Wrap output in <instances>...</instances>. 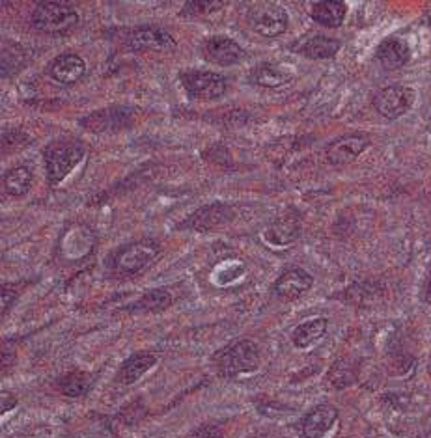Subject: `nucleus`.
Wrapping results in <instances>:
<instances>
[{
	"mask_svg": "<svg viewBox=\"0 0 431 438\" xmlns=\"http://www.w3.org/2000/svg\"><path fill=\"white\" fill-rule=\"evenodd\" d=\"M32 24L43 34H66L77 28L78 13L69 4L41 2L34 10Z\"/></svg>",
	"mask_w": 431,
	"mask_h": 438,
	"instance_id": "obj_3",
	"label": "nucleus"
},
{
	"mask_svg": "<svg viewBox=\"0 0 431 438\" xmlns=\"http://www.w3.org/2000/svg\"><path fill=\"white\" fill-rule=\"evenodd\" d=\"M424 302H425V304H431V276H430V280L425 282V288H424Z\"/></svg>",
	"mask_w": 431,
	"mask_h": 438,
	"instance_id": "obj_31",
	"label": "nucleus"
},
{
	"mask_svg": "<svg viewBox=\"0 0 431 438\" xmlns=\"http://www.w3.org/2000/svg\"><path fill=\"white\" fill-rule=\"evenodd\" d=\"M340 47L341 43L338 39L327 38V36H316V38L308 39L306 43L299 49V52L304 58H310V60H329V58L336 56Z\"/></svg>",
	"mask_w": 431,
	"mask_h": 438,
	"instance_id": "obj_22",
	"label": "nucleus"
},
{
	"mask_svg": "<svg viewBox=\"0 0 431 438\" xmlns=\"http://www.w3.org/2000/svg\"><path fill=\"white\" fill-rule=\"evenodd\" d=\"M159 255H161V248L155 241L151 239L136 241L118 250L116 255L112 257V269L123 276H133L153 265L159 260Z\"/></svg>",
	"mask_w": 431,
	"mask_h": 438,
	"instance_id": "obj_2",
	"label": "nucleus"
},
{
	"mask_svg": "<svg viewBox=\"0 0 431 438\" xmlns=\"http://www.w3.org/2000/svg\"><path fill=\"white\" fill-rule=\"evenodd\" d=\"M327 327H329V321H327L325 317H316V319L301 323V325L295 328V332H293V344H295L299 349L310 347V345L316 344L318 339L323 338L325 332H327Z\"/></svg>",
	"mask_w": 431,
	"mask_h": 438,
	"instance_id": "obj_23",
	"label": "nucleus"
},
{
	"mask_svg": "<svg viewBox=\"0 0 431 438\" xmlns=\"http://www.w3.org/2000/svg\"><path fill=\"white\" fill-rule=\"evenodd\" d=\"M94 383V379L90 377L88 373L83 372H73L67 373L64 377L58 379V388L67 397H78V395L86 394Z\"/></svg>",
	"mask_w": 431,
	"mask_h": 438,
	"instance_id": "obj_24",
	"label": "nucleus"
},
{
	"mask_svg": "<svg viewBox=\"0 0 431 438\" xmlns=\"http://www.w3.org/2000/svg\"><path fill=\"white\" fill-rule=\"evenodd\" d=\"M313 285V276L301 267H291L280 274L274 282V293L284 300H295L310 291Z\"/></svg>",
	"mask_w": 431,
	"mask_h": 438,
	"instance_id": "obj_11",
	"label": "nucleus"
},
{
	"mask_svg": "<svg viewBox=\"0 0 431 438\" xmlns=\"http://www.w3.org/2000/svg\"><path fill=\"white\" fill-rule=\"evenodd\" d=\"M252 80L262 86V88H280L293 80V71L285 66L265 62L262 66H257L252 73Z\"/></svg>",
	"mask_w": 431,
	"mask_h": 438,
	"instance_id": "obj_17",
	"label": "nucleus"
},
{
	"mask_svg": "<svg viewBox=\"0 0 431 438\" xmlns=\"http://www.w3.org/2000/svg\"><path fill=\"white\" fill-rule=\"evenodd\" d=\"M369 136L368 134H346L340 139L332 140L327 148V159L334 167L351 164L368 150Z\"/></svg>",
	"mask_w": 431,
	"mask_h": 438,
	"instance_id": "obj_8",
	"label": "nucleus"
},
{
	"mask_svg": "<svg viewBox=\"0 0 431 438\" xmlns=\"http://www.w3.org/2000/svg\"><path fill=\"white\" fill-rule=\"evenodd\" d=\"M27 66V52L21 45H6L2 49V77H10Z\"/></svg>",
	"mask_w": 431,
	"mask_h": 438,
	"instance_id": "obj_26",
	"label": "nucleus"
},
{
	"mask_svg": "<svg viewBox=\"0 0 431 438\" xmlns=\"http://www.w3.org/2000/svg\"><path fill=\"white\" fill-rule=\"evenodd\" d=\"M204 55L218 66H232L245 58V50L237 41L226 36H213L204 43Z\"/></svg>",
	"mask_w": 431,
	"mask_h": 438,
	"instance_id": "obj_12",
	"label": "nucleus"
},
{
	"mask_svg": "<svg viewBox=\"0 0 431 438\" xmlns=\"http://www.w3.org/2000/svg\"><path fill=\"white\" fill-rule=\"evenodd\" d=\"M17 397L15 395L8 394V392H2V414L10 411V409H15Z\"/></svg>",
	"mask_w": 431,
	"mask_h": 438,
	"instance_id": "obj_29",
	"label": "nucleus"
},
{
	"mask_svg": "<svg viewBox=\"0 0 431 438\" xmlns=\"http://www.w3.org/2000/svg\"><path fill=\"white\" fill-rule=\"evenodd\" d=\"M256 438H269V437H256Z\"/></svg>",
	"mask_w": 431,
	"mask_h": 438,
	"instance_id": "obj_33",
	"label": "nucleus"
},
{
	"mask_svg": "<svg viewBox=\"0 0 431 438\" xmlns=\"http://www.w3.org/2000/svg\"><path fill=\"white\" fill-rule=\"evenodd\" d=\"M129 47L133 50H153V52H172L178 43L162 28L139 27L129 34Z\"/></svg>",
	"mask_w": 431,
	"mask_h": 438,
	"instance_id": "obj_10",
	"label": "nucleus"
},
{
	"mask_svg": "<svg viewBox=\"0 0 431 438\" xmlns=\"http://www.w3.org/2000/svg\"><path fill=\"white\" fill-rule=\"evenodd\" d=\"M248 22L254 32L265 38H276L288 28V11L274 2H257L248 10Z\"/></svg>",
	"mask_w": 431,
	"mask_h": 438,
	"instance_id": "obj_5",
	"label": "nucleus"
},
{
	"mask_svg": "<svg viewBox=\"0 0 431 438\" xmlns=\"http://www.w3.org/2000/svg\"><path fill=\"white\" fill-rule=\"evenodd\" d=\"M338 420V411L332 405L316 407L302 422V437L323 438Z\"/></svg>",
	"mask_w": 431,
	"mask_h": 438,
	"instance_id": "obj_16",
	"label": "nucleus"
},
{
	"mask_svg": "<svg viewBox=\"0 0 431 438\" xmlns=\"http://www.w3.org/2000/svg\"><path fill=\"white\" fill-rule=\"evenodd\" d=\"M224 2H218V0H190L183 6L181 10V15L185 17H200V15H209V13H215V11L222 10Z\"/></svg>",
	"mask_w": 431,
	"mask_h": 438,
	"instance_id": "obj_27",
	"label": "nucleus"
},
{
	"mask_svg": "<svg viewBox=\"0 0 431 438\" xmlns=\"http://www.w3.org/2000/svg\"><path fill=\"white\" fill-rule=\"evenodd\" d=\"M424 438H431V433H428V435H425V437H424Z\"/></svg>",
	"mask_w": 431,
	"mask_h": 438,
	"instance_id": "obj_32",
	"label": "nucleus"
},
{
	"mask_svg": "<svg viewBox=\"0 0 431 438\" xmlns=\"http://www.w3.org/2000/svg\"><path fill=\"white\" fill-rule=\"evenodd\" d=\"M84 73H86V62L78 55H73V52L56 56L49 66L50 77L55 78L56 83L64 84V86L77 84L84 77Z\"/></svg>",
	"mask_w": 431,
	"mask_h": 438,
	"instance_id": "obj_13",
	"label": "nucleus"
},
{
	"mask_svg": "<svg viewBox=\"0 0 431 438\" xmlns=\"http://www.w3.org/2000/svg\"><path fill=\"white\" fill-rule=\"evenodd\" d=\"M411 58L409 43L402 38H386L383 39L375 50V60L385 67L386 71H396L403 67Z\"/></svg>",
	"mask_w": 431,
	"mask_h": 438,
	"instance_id": "obj_15",
	"label": "nucleus"
},
{
	"mask_svg": "<svg viewBox=\"0 0 431 438\" xmlns=\"http://www.w3.org/2000/svg\"><path fill=\"white\" fill-rule=\"evenodd\" d=\"M157 364V358L151 353H136L129 360L123 362L122 369H120V381L123 384L136 383L142 375L150 372L151 367Z\"/></svg>",
	"mask_w": 431,
	"mask_h": 438,
	"instance_id": "obj_20",
	"label": "nucleus"
},
{
	"mask_svg": "<svg viewBox=\"0 0 431 438\" xmlns=\"http://www.w3.org/2000/svg\"><path fill=\"white\" fill-rule=\"evenodd\" d=\"M172 304V295L168 293L167 289H151L136 300V304L133 306L134 311H162L167 310L168 306Z\"/></svg>",
	"mask_w": 431,
	"mask_h": 438,
	"instance_id": "obj_25",
	"label": "nucleus"
},
{
	"mask_svg": "<svg viewBox=\"0 0 431 438\" xmlns=\"http://www.w3.org/2000/svg\"><path fill=\"white\" fill-rule=\"evenodd\" d=\"M15 300H17L15 289H10L8 285H4V288H2V316L8 313V310H10L11 306L15 304Z\"/></svg>",
	"mask_w": 431,
	"mask_h": 438,
	"instance_id": "obj_28",
	"label": "nucleus"
},
{
	"mask_svg": "<svg viewBox=\"0 0 431 438\" xmlns=\"http://www.w3.org/2000/svg\"><path fill=\"white\" fill-rule=\"evenodd\" d=\"M217 358L218 367L226 377L252 373L260 367V351H257L256 344H252L248 339H241V341L228 345L226 349L220 351Z\"/></svg>",
	"mask_w": 431,
	"mask_h": 438,
	"instance_id": "obj_4",
	"label": "nucleus"
},
{
	"mask_svg": "<svg viewBox=\"0 0 431 438\" xmlns=\"http://www.w3.org/2000/svg\"><path fill=\"white\" fill-rule=\"evenodd\" d=\"M299 232H301V224L295 215H284L269 226L265 239L273 244H290L299 237Z\"/></svg>",
	"mask_w": 431,
	"mask_h": 438,
	"instance_id": "obj_19",
	"label": "nucleus"
},
{
	"mask_svg": "<svg viewBox=\"0 0 431 438\" xmlns=\"http://www.w3.org/2000/svg\"><path fill=\"white\" fill-rule=\"evenodd\" d=\"M86 155V148L77 140H58L45 150V170L49 185L56 187L67 178V174L77 167Z\"/></svg>",
	"mask_w": 431,
	"mask_h": 438,
	"instance_id": "obj_1",
	"label": "nucleus"
},
{
	"mask_svg": "<svg viewBox=\"0 0 431 438\" xmlns=\"http://www.w3.org/2000/svg\"><path fill=\"white\" fill-rule=\"evenodd\" d=\"M83 127L94 131V133H114L120 129L127 127L133 123V108L127 106H111L105 111H97L84 118Z\"/></svg>",
	"mask_w": 431,
	"mask_h": 438,
	"instance_id": "obj_9",
	"label": "nucleus"
},
{
	"mask_svg": "<svg viewBox=\"0 0 431 438\" xmlns=\"http://www.w3.org/2000/svg\"><path fill=\"white\" fill-rule=\"evenodd\" d=\"M310 15L318 24L327 28H338L347 15L346 2L329 0V2H316L310 8Z\"/></svg>",
	"mask_w": 431,
	"mask_h": 438,
	"instance_id": "obj_18",
	"label": "nucleus"
},
{
	"mask_svg": "<svg viewBox=\"0 0 431 438\" xmlns=\"http://www.w3.org/2000/svg\"><path fill=\"white\" fill-rule=\"evenodd\" d=\"M4 183V190L10 196H15V198H21V196L28 195L34 185V174L28 167H15L8 170L2 179Z\"/></svg>",
	"mask_w": 431,
	"mask_h": 438,
	"instance_id": "obj_21",
	"label": "nucleus"
},
{
	"mask_svg": "<svg viewBox=\"0 0 431 438\" xmlns=\"http://www.w3.org/2000/svg\"><path fill=\"white\" fill-rule=\"evenodd\" d=\"M414 99H416V94L413 88L403 86V84H392L377 92L374 97V106L381 116L394 122L411 111Z\"/></svg>",
	"mask_w": 431,
	"mask_h": 438,
	"instance_id": "obj_6",
	"label": "nucleus"
},
{
	"mask_svg": "<svg viewBox=\"0 0 431 438\" xmlns=\"http://www.w3.org/2000/svg\"><path fill=\"white\" fill-rule=\"evenodd\" d=\"M181 84L189 92V95L202 101H213L222 97L226 94V78L215 71H202V69H192V71L181 73Z\"/></svg>",
	"mask_w": 431,
	"mask_h": 438,
	"instance_id": "obj_7",
	"label": "nucleus"
},
{
	"mask_svg": "<svg viewBox=\"0 0 431 438\" xmlns=\"http://www.w3.org/2000/svg\"><path fill=\"white\" fill-rule=\"evenodd\" d=\"M234 218L232 207L224 206V204H213V206L202 207L198 211L189 217L185 222H181L179 227H190V229H198V232H206L213 227L228 224Z\"/></svg>",
	"mask_w": 431,
	"mask_h": 438,
	"instance_id": "obj_14",
	"label": "nucleus"
},
{
	"mask_svg": "<svg viewBox=\"0 0 431 438\" xmlns=\"http://www.w3.org/2000/svg\"><path fill=\"white\" fill-rule=\"evenodd\" d=\"M195 438H222V435L218 433L217 429L207 425V428H202L200 431H196Z\"/></svg>",
	"mask_w": 431,
	"mask_h": 438,
	"instance_id": "obj_30",
	"label": "nucleus"
}]
</instances>
